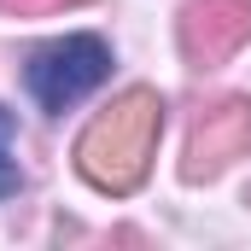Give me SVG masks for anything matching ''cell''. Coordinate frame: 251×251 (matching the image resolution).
Segmentation results:
<instances>
[{"label": "cell", "instance_id": "obj_1", "mask_svg": "<svg viewBox=\"0 0 251 251\" xmlns=\"http://www.w3.org/2000/svg\"><path fill=\"white\" fill-rule=\"evenodd\" d=\"M158 128H164V100L152 88H128L117 94L76 140V170L100 193H134L152 170L158 152Z\"/></svg>", "mask_w": 251, "mask_h": 251}, {"label": "cell", "instance_id": "obj_2", "mask_svg": "<svg viewBox=\"0 0 251 251\" xmlns=\"http://www.w3.org/2000/svg\"><path fill=\"white\" fill-rule=\"evenodd\" d=\"M105 70H111V47H105L100 35H64V41H47V47L29 53L24 82H29V94H35L47 111H64V105H76L82 94H94V88L105 82Z\"/></svg>", "mask_w": 251, "mask_h": 251}, {"label": "cell", "instance_id": "obj_3", "mask_svg": "<svg viewBox=\"0 0 251 251\" xmlns=\"http://www.w3.org/2000/svg\"><path fill=\"white\" fill-rule=\"evenodd\" d=\"M240 158H251V100L246 94H222V100H210L193 117L187 152H181V176L187 181H216Z\"/></svg>", "mask_w": 251, "mask_h": 251}, {"label": "cell", "instance_id": "obj_4", "mask_svg": "<svg viewBox=\"0 0 251 251\" xmlns=\"http://www.w3.org/2000/svg\"><path fill=\"white\" fill-rule=\"evenodd\" d=\"M251 41V0H187L181 6V53L193 70H216Z\"/></svg>", "mask_w": 251, "mask_h": 251}, {"label": "cell", "instance_id": "obj_5", "mask_svg": "<svg viewBox=\"0 0 251 251\" xmlns=\"http://www.w3.org/2000/svg\"><path fill=\"white\" fill-rule=\"evenodd\" d=\"M64 6H82V0H0V12H12V18H47Z\"/></svg>", "mask_w": 251, "mask_h": 251}, {"label": "cell", "instance_id": "obj_6", "mask_svg": "<svg viewBox=\"0 0 251 251\" xmlns=\"http://www.w3.org/2000/svg\"><path fill=\"white\" fill-rule=\"evenodd\" d=\"M6 134H12V117H6V111H0V140H6Z\"/></svg>", "mask_w": 251, "mask_h": 251}, {"label": "cell", "instance_id": "obj_7", "mask_svg": "<svg viewBox=\"0 0 251 251\" xmlns=\"http://www.w3.org/2000/svg\"><path fill=\"white\" fill-rule=\"evenodd\" d=\"M246 204H251V193H246Z\"/></svg>", "mask_w": 251, "mask_h": 251}]
</instances>
